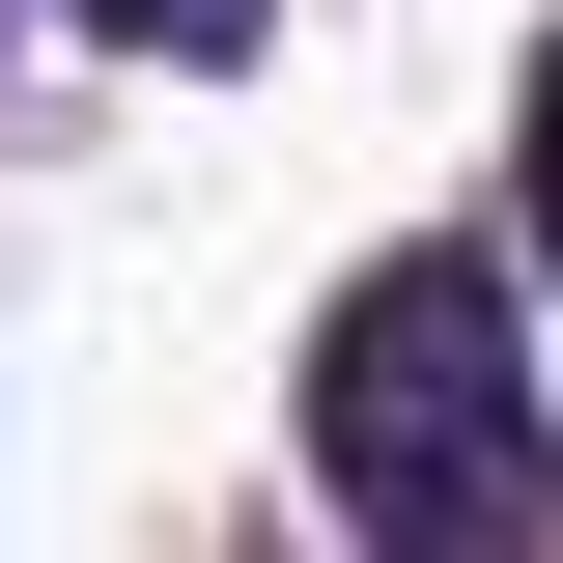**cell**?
I'll return each mask as SVG.
<instances>
[{
    "label": "cell",
    "instance_id": "obj_1",
    "mask_svg": "<svg viewBox=\"0 0 563 563\" xmlns=\"http://www.w3.org/2000/svg\"><path fill=\"white\" fill-rule=\"evenodd\" d=\"M310 479H339L366 563H536L563 536V422L507 366V282L479 254H366L310 310Z\"/></svg>",
    "mask_w": 563,
    "mask_h": 563
},
{
    "label": "cell",
    "instance_id": "obj_2",
    "mask_svg": "<svg viewBox=\"0 0 563 563\" xmlns=\"http://www.w3.org/2000/svg\"><path fill=\"white\" fill-rule=\"evenodd\" d=\"M113 57H254V0H85Z\"/></svg>",
    "mask_w": 563,
    "mask_h": 563
},
{
    "label": "cell",
    "instance_id": "obj_3",
    "mask_svg": "<svg viewBox=\"0 0 563 563\" xmlns=\"http://www.w3.org/2000/svg\"><path fill=\"white\" fill-rule=\"evenodd\" d=\"M536 254H563V57H536Z\"/></svg>",
    "mask_w": 563,
    "mask_h": 563
}]
</instances>
